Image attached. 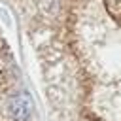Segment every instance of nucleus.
Returning a JSON list of instances; mask_svg holds the SVG:
<instances>
[{"label": "nucleus", "mask_w": 121, "mask_h": 121, "mask_svg": "<svg viewBox=\"0 0 121 121\" xmlns=\"http://www.w3.org/2000/svg\"><path fill=\"white\" fill-rule=\"evenodd\" d=\"M30 110H32V100L28 95L15 96L8 106V112H9L11 119H15V121H26L30 117Z\"/></svg>", "instance_id": "nucleus-1"}]
</instances>
